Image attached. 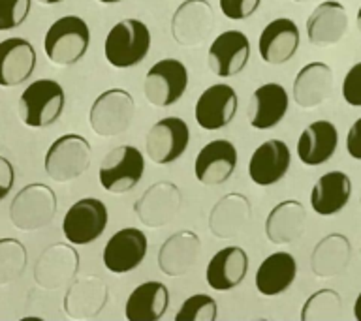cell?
<instances>
[{
  "instance_id": "obj_32",
  "label": "cell",
  "mask_w": 361,
  "mask_h": 321,
  "mask_svg": "<svg viewBox=\"0 0 361 321\" xmlns=\"http://www.w3.org/2000/svg\"><path fill=\"white\" fill-rule=\"evenodd\" d=\"M307 210L295 199H286L271 208L265 220V237L273 244H288L305 233Z\"/></svg>"
},
{
  "instance_id": "obj_29",
  "label": "cell",
  "mask_w": 361,
  "mask_h": 321,
  "mask_svg": "<svg viewBox=\"0 0 361 321\" xmlns=\"http://www.w3.org/2000/svg\"><path fill=\"white\" fill-rule=\"evenodd\" d=\"M352 180L343 171H329L316 180L310 191V207L320 216H333L348 205Z\"/></svg>"
},
{
  "instance_id": "obj_26",
  "label": "cell",
  "mask_w": 361,
  "mask_h": 321,
  "mask_svg": "<svg viewBox=\"0 0 361 321\" xmlns=\"http://www.w3.org/2000/svg\"><path fill=\"white\" fill-rule=\"evenodd\" d=\"M338 146V130L329 120H314L301 132L298 139V158L305 165H324Z\"/></svg>"
},
{
  "instance_id": "obj_18",
  "label": "cell",
  "mask_w": 361,
  "mask_h": 321,
  "mask_svg": "<svg viewBox=\"0 0 361 321\" xmlns=\"http://www.w3.org/2000/svg\"><path fill=\"white\" fill-rule=\"evenodd\" d=\"M290 107V96L279 83H265L254 90L248 100L247 117L254 130L276 128L284 120Z\"/></svg>"
},
{
  "instance_id": "obj_6",
  "label": "cell",
  "mask_w": 361,
  "mask_h": 321,
  "mask_svg": "<svg viewBox=\"0 0 361 321\" xmlns=\"http://www.w3.org/2000/svg\"><path fill=\"white\" fill-rule=\"evenodd\" d=\"M135 115V101L128 90H104L90 106V128L100 137H115L130 128Z\"/></svg>"
},
{
  "instance_id": "obj_41",
  "label": "cell",
  "mask_w": 361,
  "mask_h": 321,
  "mask_svg": "<svg viewBox=\"0 0 361 321\" xmlns=\"http://www.w3.org/2000/svg\"><path fill=\"white\" fill-rule=\"evenodd\" d=\"M346 151L354 160L361 162V118H357L348 130L346 135Z\"/></svg>"
},
{
  "instance_id": "obj_13",
  "label": "cell",
  "mask_w": 361,
  "mask_h": 321,
  "mask_svg": "<svg viewBox=\"0 0 361 321\" xmlns=\"http://www.w3.org/2000/svg\"><path fill=\"white\" fill-rule=\"evenodd\" d=\"M147 248L149 241L143 231L137 227H124L107 241L102 253V261L113 275H126L143 263Z\"/></svg>"
},
{
  "instance_id": "obj_33",
  "label": "cell",
  "mask_w": 361,
  "mask_h": 321,
  "mask_svg": "<svg viewBox=\"0 0 361 321\" xmlns=\"http://www.w3.org/2000/svg\"><path fill=\"white\" fill-rule=\"evenodd\" d=\"M352 244L348 237L341 233H331L316 242L314 250L310 253V269L320 278H331L341 275L350 263Z\"/></svg>"
},
{
  "instance_id": "obj_4",
  "label": "cell",
  "mask_w": 361,
  "mask_h": 321,
  "mask_svg": "<svg viewBox=\"0 0 361 321\" xmlns=\"http://www.w3.org/2000/svg\"><path fill=\"white\" fill-rule=\"evenodd\" d=\"M92 146L83 135L66 134L51 143L45 152V173L55 182H70L89 169Z\"/></svg>"
},
{
  "instance_id": "obj_34",
  "label": "cell",
  "mask_w": 361,
  "mask_h": 321,
  "mask_svg": "<svg viewBox=\"0 0 361 321\" xmlns=\"http://www.w3.org/2000/svg\"><path fill=\"white\" fill-rule=\"evenodd\" d=\"M343 301L335 289H320L312 293L303 304L301 320L303 321H335L341 317Z\"/></svg>"
},
{
  "instance_id": "obj_42",
  "label": "cell",
  "mask_w": 361,
  "mask_h": 321,
  "mask_svg": "<svg viewBox=\"0 0 361 321\" xmlns=\"http://www.w3.org/2000/svg\"><path fill=\"white\" fill-rule=\"evenodd\" d=\"M354 317L357 321H361V291H360V295H357V298H355V303H354Z\"/></svg>"
},
{
  "instance_id": "obj_31",
  "label": "cell",
  "mask_w": 361,
  "mask_h": 321,
  "mask_svg": "<svg viewBox=\"0 0 361 321\" xmlns=\"http://www.w3.org/2000/svg\"><path fill=\"white\" fill-rule=\"evenodd\" d=\"M298 276V263L292 253L275 252L267 256L256 270V289L264 297H276L290 289Z\"/></svg>"
},
{
  "instance_id": "obj_20",
  "label": "cell",
  "mask_w": 361,
  "mask_h": 321,
  "mask_svg": "<svg viewBox=\"0 0 361 321\" xmlns=\"http://www.w3.org/2000/svg\"><path fill=\"white\" fill-rule=\"evenodd\" d=\"M292 163V152L281 139H269L252 152L248 162V177L254 184L273 186L286 177Z\"/></svg>"
},
{
  "instance_id": "obj_9",
  "label": "cell",
  "mask_w": 361,
  "mask_h": 321,
  "mask_svg": "<svg viewBox=\"0 0 361 321\" xmlns=\"http://www.w3.org/2000/svg\"><path fill=\"white\" fill-rule=\"evenodd\" d=\"M188 89V70L177 58H162L145 73L143 92L154 107L175 106Z\"/></svg>"
},
{
  "instance_id": "obj_17",
  "label": "cell",
  "mask_w": 361,
  "mask_h": 321,
  "mask_svg": "<svg viewBox=\"0 0 361 321\" xmlns=\"http://www.w3.org/2000/svg\"><path fill=\"white\" fill-rule=\"evenodd\" d=\"M179 188L173 182H157L151 188H147L137 203L134 205V213L137 214V218L147 227H162L168 222L173 220L180 207Z\"/></svg>"
},
{
  "instance_id": "obj_19",
  "label": "cell",
  "mask_w": 361,
  "mask_h": 321,
  "mask_svg": "<svg viewBox=\"0 0 361 321\" xmlns=\"http://www.w3.org/2000/svg\"><path fill=\"white\" fill-rule=\"evenodd\" d=\"M237 168V149L228 139H214L197 152L194 162L196 179L205 186H220Z\"/></svg>"
},
{
  "instance_id": "obj_39",
  "label": "cell",
  "mask_w": 361,
  "mask_h": 321,
  "mask_svg": "<svg viewBox=\"0 0 361 321\" xmlns=\"http://www.w3.org/2000/svg\"><path fill=\"white\" fill-rule=\"evenodd\" d=\"M343 100L352 107H361V62H355L343 79Z\"/></svg>"
},
{
  "instance_id": "obj_36",
  "label": "cell",
  "mask_w": 361,
  "mask_h": 321,
  "mask_svg": "<svg viewBox=\"0 0 361 321\" xmlns=\"http://www.w3.org/2000/svg\"><path fill=\"white\" fill-rule=\"evenodd\" d=\"M219 317V306L211 295L196 293L180 304L175 321H214Z\"/></svg>"
},
{
  "instance_id": "obj_43",
  "label": "cell",
  "mask_w": 361,
  "mask_h": 321,
  "mask_svg": "<svg viewBox=\"0 0 361 321\" xmlns=\"http://www.w3.org/2000/svg\"><path fill=\"white\" fill-rule=\"evenodd\" d=\"M355 25H357V30L361 32V6L360 10H357V15H355Z\"/></svg>"
},
{
  "instance_id": "obj_7",
  "label": "cell",
  "mask_w": 361,
  "mask_h": 321,
  "mask_svg": "<svg viewBox=\"0 0 361 321\" xmlns=\"http://www.w3.org/2000/svg\"><path fill=\"white\" fill-rule=\"evenodd\" d=\"M109 222L106 203L98 197H83L68 208L62 220V233L73 246H87L98 241Z\"/></svg>"
},
{
  "instance_id": "obj_46",
  "label": "cell",
  "mask_w": 361,
  "mask_h": 321,
  "mask_svg": "<svg viewBox=\"0 0 361 321\" xmlns=\"http://www.w3.org/2000/svg\"><path fill=\"white\" fill-rule=\"evenodd\" d=\"M293 2H301V4H305V2H310V0H293Z\"/></svg>"
},
{
  "instance_id": "obj_12",
  "label": "cell",
  "mask_w": 361,
  "mask_h": 321,
  "mask_svg": "<svg viewBox=\"0 0 361 321\" xmlns=\"http://www.w3.org/2000/svg\"><path fill=\"white\" fill-rule=\"evenodd\" d=\"M213 27L214 13L207 0H185L171 17V36L183 47L202 45Z\"/></svg>"
},
{
  "instance_id": "obj_11",
  "label": "cell",
  "mask_w": 361,
  "mask_h": 321,
  "mask_svg": "<svg viewBox=\"0 0 361 321\" xmlns=\"http://www.w3.org/2000/svg\"><path fill=\"white\" fill-rule=\"evenodd\" d=\"M250 61V39L241 30H226L213 39L207 51L209 70L220 79L233 77Z\"/></svg>"
},
{
  "instance_id": "obj_8",
  "label": "cell",
  "mask_w": 361,
  "mask_h": 321,
  "mask_svg": "<svg viewBox=\"0 0 361 321\" xmlns=\"http://www.w3.org/2000/svg\"><path fill=\"white\" fill-rule=\"evenodd\" d=\"M56 214V196L49 186L27 184L10 205L11 224L21 231L42 229Z\"/></svg>"
},
{
  "instance_id": "obj_10",
  "label": "cell",
  "mask_w": 361,
  "mask_h": 321,
  "mask_svg": "<svg viewBox=\"0 0 361 321\" xmlns=\"http://www.w3.org/2000/svg\"><path fill=\"white\" fill-rule=\"evenodd\" d=\"M190 128L179 117L160 118L151 126L145 137V152L149 160L158 165L177 162L188 149Z\"/></svg>"
},
{
  "instance_id": "obj_14",
  "label": "cell",
  "mask_w": 361,
  "mask_h": 321,
  "mask_svg": "<svg viewBox=\"0 0 361 321\" xmlns=\"http://www.w3.org/2000/svg\"><path fill=\"white\" fill-rule=\"evenodd\" d=\"M237 92L226 83L211 84L196 101V122L205 132H216L230 126L237 115Z\"/></svg>"
},
{
  "instance_id": "obj_38",
  "label": "cell",
  "mask_w": 361,
  "mask_h": 321,
  "mask_svg": "<svg viewBox=\"0 0 361 321\" xmlns=\"http://www.w3.org/2000/svg\"><path fill=\"white\" fill-rule=\"evenodd\" d=\"M262 0H219L220 11L230 21H245L258 11Z\"/></svg>"
},
{
  "instance_id": "obj_22",
  "label": "cell",
  "mask_w": 361,
  "mask_h": 321,
  "mask_svg": "<svg viewBox=\"0 0 361 321\" xmlns=\"http://www.w3.org/2000/svg\"><path fill=\"white\" fill-rule=\"evenodd\" d=\"M348 30V13L338 0H324L307 19V36L312 45L338 44Z\"/></svg>"
},
{
  "instance_id": "obj_47",
  "label": "cell",
  "mask_w": 361,
  "mask_h": 321,
  "mask_svg": "<svg viewBox=\"0 0 361 321\" xmlns=\"http://www.w3.org/2000/svg\"><path fill=\"white\" fill-rule=\"evenodd\" d=\"M360 205H361V196H360Z\"/></svg>"
},
{
  "instance_id": "obj_25",
  "label": "cell",
  "mask_w": 361,
  "mask_h": 321,
  "mask_svg": "<svg viewBox=\"0 0 361 321\" xmlns=\"http://www.w3.org/2000/svg\"><path fill=\"white\" fill-rule=\"evenodd\" d=\"M333 90V70L326 62H309L298 72L292 84V98L299 107L322 106Z\"/></svg>"
},
{
  "instance_id": "obj_37",
  "label": "cell",
  "mask_w": 361,
  "mask_h": 321,
  "mask_svg": "<svg viewBox=\"0 0 361 321\" xmlns=\"http://www.w3.org/2000/svg\"><path fill=\"white\" fill-rule=\"evenodd\" d=\"M32 0H0V32L21 27L30 13Z\"/></svg>"
},
{
  "instance_id": "obj_5",
  "label": "cell",
  "mask_w": 361,
  "mask_h": 321,
  "mask_svg": "<svg viewBox=\"0 0 361 321\" xmlns=\"http://www.w3.org/2000/svg\"><path fill=\"white\" fill-rule=\"evenodd\" d=\"M145 173V156L137 146L121 145L107 152L100 163L98 179L109 194H126L140 184Z\"/></svg>"
},
{
  "instance_id": "obj_27",
  "label": "cell",
  "mask_w": 361,
  "mask_h": 321,
  "mask_svg": "<svg viewBox=\"0 0 361 321\" xmlns=\"http://www.w3.org/2000/svg\"><path fill=\"white\" fill-rule=\"evenodd\" d=\"M248 256L239 246H226L214 253L205 269V280L214 291H230L245 280Z\"/></svg>"
},
{
  "instance_id": "obj_21",
  "label": "cell",
  "mask_w": 361,
  "mask_h": 321,
  "mask_svg": "<svg viewBox=\"0 0 361 321\" xmlns=\"http://www.w3.org/2000/svg\"><path fill=\"white\" fill-rule=\"evenodd\" d=\"M36 49L25 38L0 42V87L11 89L30 79L36 70Z\"/></svg>"
},
{
  "instance_id": "obj_16",
  "label": "cell",
  "mask_w": 361,
  "mask_h": 321,
  "mask_svg": "<svg viewBox=\"0 0 361 321\" xmlns=\"http://www.w3.org/2000/svg\"><path fill=\"white\" fill-rule=\"evenodd\" d=\"M298 25L288 17H276L259 34L258 51L262 61L269 66H282L292 61L299 49Z\"/></svg>"
},
{
  "instance_id": "obj_23",
  "label": "cell",
  "mask_w": 361,
  "mask_h": 321,
  "mask_svg": "<svg viewBox=\"0 0 361 321\" xmlns=\"http://www.w3.org/2000/svg\"><path fill=\"white\" fill-rule=\"evenodd\" d=\"M202 253V241L188 229L169 235L158 250V267L164 275L183 276L197 263Z\"/></svg>"
},
{
  "instance_id": "obj_1",
  "label": "cell",
  "mask_w": 361,
  "mask_h": 321,
  "mask_svg": "<svg viewBox=\"0 0 361 321\" xmlns=\"http://www.w3.org/2000/svg\"><path fill=\"white\" fill-rule=\"evenodd\" d=\"M66 106V94L55 79H38L23 90L17 115L28 128H49L62 117Z\"/></svg>"
},
{
  "instance_id": "obj_44",
  "label": "cell",
  "mask_w": 361,
  "mask_h": 321,
  "mask_svg": "<svg viewBox=\"0 0 361 321\" xmlns=\"http://www.w3.org/2000/svg\"><path fill=\"white\" fill-rule=\"evenodd\" d=\"M38 2H42V4L45 6H55L59 4V2H62V0H38Z\"/></svg>"
},
{
  "instance_id": "obj_35",
  "label": "cell",
  "mask_w": 361,
  "mask_h": 321,
  "mask_svg": "<svg viewBox=\"0 0 361 321\" xmlns=\"http://www.w3.org/2000/svg\"><path fill=\"white\" fill-rule=\"evenodd\" d=\"M27 250L17 239H0V286L11 284L27 269Z\"/></svg>"
},
{
  "instance_id": "obj_24",
  "label": "cell",
  "mask_w": 361,
  "mask_h": 321,
  "mask_svg": "<svg viewBox=\"0 0 361 321\" xmlns=\"http://www.w3.org/2000/svg\"><path fill=\"white\" fill-rule=\"evenodd\" d=\"M107 297L109 293L104 280L98 276H87L70 284L62 306L72 320H90L100 314L106 306Z\"/></svg>"
},
{
  "instance_id": "obj_40",
  "label": "cell",
  "mask_w": 361,
  "mask_h": 321,
  "mask_svg": "<svg viewBox=\"0 0 361 321\" xmlns=\"http://www.w3.org/2000/svg\"><path fill=\"white\" fill-rule=\"evenodd\" d=\"M13 182H16V169L8 158L0 156V201L10 196Z\"/></svg>"
},
{
  "instance_id": "obj_30",
  "label": "cell",
  "mask_w": 361,
  "mask_h": 321,
  "mask_svg": "<svg viewBox=\"0 0 361 321\" xmlns=\"http://www.w3.org/2000/svg\"><path fill=\"white\" fill-rule=\"evenodd\" d=\"M250 220V203L241 194H228L216 201L209 214V229L219 239H233L247 227Z\"/></svg>"
},
{
  "instance_id": "obj_28",
  "label": "cell",
  "mask_w": 361,
  "mask_h": 321,
  "mask_svg": "<svg viewBox=\"0 0 361 321\" xmlns=\"http://www.w3.org/2000/svg\"><path fill=\"white\" fill-rule=\"evenodd\" d=\"M169 308V289L157 280L143 282L130 293L124 306L128 321H158Z\"/></svg>"
},
{
  "instance_id": "obj_3",
  "label": "cell",
  "mask_w": 361,
  "mask_h": 321,
  "mask_svg": "<svg viewBox=\"0 0 361 321\" xmlns=\"http://www.w3.org/2000/svg\"><path fill=\"white\" fill-rule=\"evenodd\" d=\"M151 49V30L140 19H123L113 25L104 42L106 61L117 70H128L145 61Z\"/></svg>"
},
{
  "instance_id": "obj_2",
  "label": "cell",
  "mask_w": 361,
  "mask_h": 321,
  "mask_svg": "<svg viewBox=\"0 0 361 321\" xmlns=\"http://www.w3.org/2000/svg\"><path fill=\"white\" fill-rule=\"evenodd\" d=\"M90 45V28L78 15H64L56 19L45 32V56L55 66L66 68L83 61Z\"/></svg>"
},
{
  "instance_id": "obj_15",
  "label": "cell",
  "mask_w": 361,
  "mask_h": 321,
  "mask_svg": "<svg viewBox=\"0 0 361 321\" xmlns=\"http://www.w3.org/2000/svg\"><path fill=\"white\" fill-rule=\"evenodd\" d=\"M79 253L73 244H53L34 265V280L45 289H59L78 276Z\"/></svg>"
},
{
  "instance_id": "obj_45",
  "label": "cell",
  "mask_w": 361,
  "mask_h": 321,
  "mask_svg": "<svg viewBox=\"0 0 361 321\" xmlns=\"http://www.w3.org/2000/svg\"><path fill=\"white\" fill-rule=\"evenodd\" d=\"M102 4H117V2H123V0H98Z\"/></svg>"
}]
</instances>
